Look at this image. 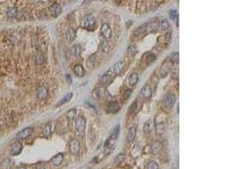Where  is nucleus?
Instances as JSON below:
<instances>
[{
    "label": "nucleus",
    "instance_id": "nucleus-19",
    "mask_svg": "<svg viewBox=\"0 0 226 169\" xmlns=\"http://www.w3.org/2000/svg\"><path fill=\"white\" fill-rule=\"evenodd\" d=\"M119 110V103L116 101L110 102L108 103V111H109L110 113H117Z\"/></svg>",
    "mask_w": 226,
    "mask_h": 169
},
{
    "label": "nucleus",
    "instance_id": "nucleus-1",
    "mask_svg": "<svg viewBox=\"0 0 226 169\" xmlns=\"http://www.w3.org/2000/svg\"><path fill=\"white\" fill-rule=\"evenodd\" d=\"M158 19L155 18V19L146 22V23L141 25V26H139L138 28L136 29L135 36L139 37H142L144 35H146L148 33L155 32L157 29H158Z\"/></svg>",
    "mask_w": 226,
    "mask_h": 169
},
{
    "label": "nucleus",
    "instance_id": "nucleus-37",
    "mask_svg": "<svg viewBox=\"0 0 226 169\" xmlns=\"http://www.w3.org/2000/svg\"><path fill=\"white\" fill-rule=\"evenodd\" d=\"M65 79H66V81H67V83H68V84H72V77H71V75H69V74H67V75H65Z\"/></svg>",
    "mask_w": 226,
    "mask_h": 169
},
{
    "label": "nucleus",
    "instance_id": "nucleus-5",
    "mask_svg": "<svg viewBox=\"0 0 226 169\" xmlns=\"http://www.w3.org/2000/svg\"><path fill=\"white\" fill-rule=\"evenodd\" d=\"M86 119L83 115H80L78 117L76 123H75V128L80 133H83L86 129Z\"/></svg>",
    "mask_w": 226,
    "mask_h": 169
},
{
    "label": "nucleus",
    "instance_id": "nucleus-22",
    "mask_svg": "<svg viewBox=\"0 0 226 169\" xmlns=\"http://www.w3.org/2000/svg\"><path fill=\"white\" fill-rule=\"evenodd\" d=\"M80 47L79 45H74L73 47L71 48V54L72 57H75V58H77L80 55Z\"/></svg>",
    "mask_w": 226,
    "mask_h": 169
},
{
    "label": "nucleus",
    "instance_id": "nucleus-12",
    "mask_svg": "<svg viewBox=\"0 0 226 169\" xmlns=\"http://www.w3.org/2000/svg\"><path fill=\"white\" fill-rule=\"evenodd\" d=\"M76 37V33L75 31L72 27H69L67 29L65 32V38L66 40L69 42H72Z\"/></svg>",
    "mask_w": 226,
    "mask_h": 169
},
{
    "label": "nucleus",
    "instance_id": "nucleus-21",
    "mask_svg": "<svg viewBox=\"0 0 226 169\" xmlns=\"http://www.w3.org/2000/svg\"><path fill=\"white\" fill-rule=\"evenodd\" d=\"M17 12H18V10L17 8L15 7H10L7 10V17L10 18V19H14V18H16V14H17Z\"/></svg>",
    "mask_w": 226,
    "mask_h": 169
},
{
    "label": "nucleus",
    "instance_id": "nucleus-6",
    "mask_svg": "<svg viewBox=\"0 0 226 169\" xmlns=\"http://www.w3.org/2000/svg\"><path fill=\"white\" fill-rule=\"evenodd\" d=\"M23 149V146L20 141H15L14 142L11 147H10V155L11 156H17L19 155Z\"/></svg>",
    "mask_w": 226,
    "mask_h": 169
},
{
    "label": "nucleus",
    "instance_id": "nucleus-36",
    "mask_svg": "<svg viewBox=\"0 0 226 169\" xmlns=\"http://www.w3.org/2000/svg\"><path fill=\"white\" fill-rule=\"evenodd\" d=\"M125 154L120 153V154H119V155L115 157V162H118V163H119L120 162H122L123 160L125 159Z\"/></svg>",
    "mask_w": 226,
    "mask_h": 169
},
{
    "label": "nucleus",
    "instance_id": "nucleus-13",
    "mask_svg": "<svg viewBox=\"0 0 226 169\" xmlns=\"http://www.w3.org/2000/svg\"><path fill=\"white\" fill-rule=\"evenodd\" d=\"M47 89L45 86H40L38 90L37 97L38 100H44L47 96Z\"/></svg>",
    "mask_w": 226,
    "mask_h": 169
},
{
    "label": "nucleus",
    "instance_id": "nucleus-10",
    "mask_svg": "<svg viewBox=\"0 0 226 169\" xmlns=\"http://www.w3.org/2000/svg\"><path fill=\"white\" fill-rule=\"evenodd\" d=\"M176 102V97L174 94H167L164 97V105L167 108H173Z\"/></svg>",
    "mask_w": 226,
    "mask_h": 169
},
{
    "label": "nucleus",
    "instance_id": "nucleus-7",
    "mask_svg": "<svg viewBox=\"0 0 226 169\" xmlns=\"http://www.w3.org/2000/svg\"><path fill=\"white\" fill-rule=\"evenodd\" d=\"M49 13L50 14L52 15L53 17H58L59 14H61L62 12V8L60 5L59 4H57V3H54V4H53L50 7H49Z\"/></svg>",
    "mask_w": 226,
    "mask_h": 169
},
{
    "label": "nucleus",
    "instance_id": "nucleus-28",
    "mask_svg": "<svg viewBox=\"0 0 226 169\" xmlns=\"http://www.w3.org/2000/svg\"><path fill=\"white\" fill-rule=\"evenodd\" d=\"M137 47H135V46L131 45V46H130V47H128L127 54H128V56L130 57V58H133V57L137 54Z\"/></svg>",
    "mask_w": 226,
    "mask_h": 169
},
{
    "label": "nucleus",
    "instance_id": "nucleus-3",
    "mask_svg": "<svg viewBox=\"0 0 226 169\" xmlns=\"http://www.w3.org/2000/svg\"><path fill=\"white\" fill-rule=\"evenodd\" d=\"M95 23H96V20H95L94 16L92 14H87L82 19L80 22V25L82 28L89 29L92 28L95 25Z\"/></svg>",
    "mask_w": 226,
    "mask_h": 169
},
{
    "label": "nucleus",
    "instance_id": "nucleus-25",
    "mask_svg": "<svg viewBox=\"0 0 226 169\" xmlns=\"http://www.w3.org/2000/svg\"><path fill=\"white\" fill-rule=\"evenodd\" d=\"M123 65H124V64H123V62H121V61L115 63V64H114V65L113 66V73H114V74H116V75L119 74V72H120L121 70H122Z\"/></svg>",
    "mask_w": 226,
    "mask_h": 169
},
{
    "label": "nucleus",
    "instance_id": "nucleus-42",
    "mask_svg": "<svg viewBox=\"0 0 226 169\" xmlns=\"http://www.w3.org/2000/svg\"><path fill=\"white\" fill-rule=\"evenodd\" d=\"M0 129H1V127H0Z\"/></svg>",
    "mask_w": 226,
    "mask_h": 169
},
{
    "label": "nucleus",
    "instance_id": "nucleus-16",
    "mask_svg": "<svg viewBox=\"0 0 226 169\" xmlns=\"http://www.w3.org/2000/svg\"><path fill=\"white\" fill-rule=\"evenodd\" d=\"M137 135V125H133V126L129 129L127 135V141L128 143H131L132 141L135 140Z\"/></svg>",
    "mask_w": 226,
    "mask_h": 169
},
{
    "label": "nucleus",
    "instance_id": "nucleus-38",
    "mask_svg": "<svg viewBox=\"0 0 226 169\" xmlns=\"http://www.w3.org/2000/svg\"><path fill=\"white\" fill-rule=\"evenodd\" d=\"M164 37H165V39L167 40V42H170V39H171V34H170V32L166 33V34H165Z\"/></svg>",
    "mask_w": 226,
    "mask_h": 169
},
{
    "label": "nucleus",
    "instance_id": "nucleus-41",
    "mask_svg": "<svg viewBox=\"0 0 226 169\" xmlns=\"http://www.w3.org/2000/svg\"><path fill=\"white\" fill-rule=\"evenodd\" d=\"M17 169H26L25 167H19V168H17Z\"/></svg>",
    "mask_w": 226,
    "mask_h": 169
},
{
    "label": "nucleus",
    "instance_id": "nucleus-18",
    "mask_svg": "<svg viewBox=\"0 0 226 169\" xmlns=\"http://www.w3.org/2000/svg\"><path fill=\"white\" fill-rule=\"evenodd\" d=\"M113 75L111 74V72H107L106 74H104L103 76H102V82L103 84H105V85H108L111 83V81L113 80Z\"/></svg>",
    "mask_w": 226,
    "mask_h": 169
},
{
    "label": "nucleus",
    "instance_id": "nucleus-32",
    "mask_svg": "<svg viewBox=\"0 0 226 169\" xmlns=\"http://www.w3.org/2000/svg\"><path fill=\"white\" fill-rule=\"evenodd\" d=\"M155 58L156 57L154 54H152V53H148V56L146 58V64H150L151 63H152V62L155 60Z\"/></svg>",
    "mask_w": 226,
    "mask_h": 169
},
{
    "label": "nucleus",
    "instance_id": "nucleus-4",
    "mask_svg": "<svg viewBox=\"0 0 226 169\" xmlns=\"http://www.w3.org/2000/svg\"><path fill=\"white\" fill-rule=\"evenodd\" d=\"M100 36L103 37L107 41L110 40L112 38V29L109 26V25L107 23L104 24L100 30Z\"/></svg>",
    "mask_w": 226,
    "mask_h": 169
},
{
    "label": "nucleus",
    "instance_id": "nucleus-8",
    "mask_svg": "<svg viewBox=\"0 0 226 169\" xmlns=\"http://www.w3.org/2000/svg\"><path fill=\"white\" fill-rule=\"evenodd\" d=\"M33 132V129L31 127H27L26 129H24L23 130H21L17 134V138L20 139V140H26V138H28L29 136L32 135Z\"/></svg>",
    "mask_w": 226,
    "mask_h": 169
},
{
    "label": "nucleus",
    "instance_id": "nucleus-15",
    "mask_svg": "<svg viewBox=\"0 0 226 169\" xmlns=\"http://www.w3.org/2000/svg\"><path fill=\"white\" fill-rule=\"evenodd\" d=\"M100 39V49L104 53H108L109 51V47H108V41L106 39H104L103 37H99Z\"/></svg>",
    "mask_w": 226,
    "mask_h": 169
},
{
    "label": "nucleus",
    "instance_id": "nucleus-40",
    "mask_svg": "<svg viewBox=\"0 0 226 169\" xmlns=\"http://www.w3.org/2000/svg\"><path fill=\"white\" fill-rule=\"evenodd\" d=\"M131 90H126V95H125V96H124V97H125V99H127L128 97H129V96L131 95Z\"/></svg>",
    "mask_w": 226,
    "mask_h": 169
},
{
    "label": "nucleus",
    "instance_id": "nucleus-14",
    "mask_svg": "<svg viewBox=\"0 0 226 169\" xmlns=\"http://www.w3.org/2000/svg\"><path fill=\"white\" fill-rule=\"evenodd\" d=\"M141 95L144 98H150L152 96V89L149 84H145L141 90Z\"/></svg>",
    "mask_w": 226,
    "mask_h": 169
},
{
    "label": "nucleus",
    "instance_id": "nucleus-24",
    "mask_svg": "<svg viewBox=\"0 0 226 169\" xmlns=\"http://www.w3.org/2000/svg\"><path fill=\"white\" fill-rule=\"evenodd\" d=\"M139 80V77L137 73H132L131 75L129 77V84L130 85H135Z\"/></svg>",
    "mask_w": 226,
    "mask_h": 169
},
{
    "label": "nucleus",
    "instance_id": "nucleus-23",
    "mask_svg": "<svg viewBox=\"0 0 226 169\" xmlns=\"http://www.w3.org/2000/svg\"><path fill=\"white\" fill-rule=\"evenodd\" d=\"M72 96H73V94L72 93H68V94H66L63 98L57 103V107H60V106H62V105H64V104H65L67 103V102H69L71 100V98H72Z\"/></svg>",
    "mask_w": 226,
    "mask_h": 169
},
{
    "label": "nucleus",
    "instance_id": "nucleus-29",
    "mask_svg": "<svg viewBox=\"0 0 226 169\" xmlns=\"http://www.w3.org/2000/svg\"><path fill=\"white\" fill-rule=\"evenodd\" d=\"M75 115H76V110L75 109H70L67 113V118L70 120V121H73L74 118L75 117Z\"/></svg>",
    "mask_w": 226,
    "mask_h": 169
},
{
    "label": "nucleus",
    "instance_id": "nucleus-30",
    "mask_svg": "<svg viewBox=\"0 0 226 169\" xmlns=\"http://www.w3.org/2000/svg\"><path fill=\"white\" fill-rule=\"evenodd\" d=\"M170 16L171 19L174 20V22L178 23V19H179V15H178V12L176 10H172L170 11Z\"/></svg>",
    "mask_w": 226,
    "mask_h": 169
},
{
    "label": "nucleus",
    "instance_id": "nucleus-11",
    "mask_svg": "<svg viewBox=\"0 0 226 169\" xmlns=\"http://www.w3.org/2000/svg\"><path fill=\"white\" fill-rule=\"evenodd\" d=\"M105 94H106V90L104 87H98L93 90L92 96L95 99H101L105 96Z\"/></svg>",
    "mask_w": 226,
    "mask_h": 169
},
{
    "label": "nucleus",
    "instance_id": "nucleus-20",
    "mask_svg": "<svg viewBox=\"0 0 226 169\" xmlns=\"http://www.w3.org/2000/svg\"><path fill=\"white\" fill-rule=\"evenodd\" d=\"M74 71H75V74L78 77H83L85 75V70L83 68V66L80 65V64H76L74 68Z\"/></svg>",
    "mask_w": 226,
    "mask_h": 169
},
{
    "label": "nucleus",
    "instance_id": "nucleus-35",
    "mask_svg": "<svg viewBox=\"0 0 226 169\" xmlns=\"http://www.w3.org/2000/svg\"><path fill=\"white\" fill-rule=\"evenodd\" d=\"M147 169H159V167L155 162H150L147 166Z\"/></svg>",
    "mask_w": 226,
    "mask_h": 169
},
{
    "label": "nucleus",
    "instance_id": "nucleus-2",
    "mask_svg": "<svg viewBox=\"0 0 226 169\" xmlns=\"http://www.w3.org/2000/svg\"><path fill=\"white\" fill-rule=\"evenodd\" d=\"M119 131H120V126L118 124L117 126L115 127V129H113V132L112 133V135L108 137V139L106 141L105 144H104V146L107 149H111V148H113V146H114L116 141L118 140Z\"/></svg>",
    "mask_w": 226,
    "mask_h": 169
},
{
    "label": "nucleus",
    "instance_id": "nucleus-27",
    "mask_svg": "<svg viewBox=\"0 0 226 169\" xmlns=\"http://www.w3.org/2000/svg\"><path fill=\"white\" fill-rule=\"evenodd\" d=\"M52 131V126H51V123H47L45 124V126L43 128V134L46 137H49L51 135Z\"/></svg>",
    "mask_w": 226,
    "mask_h": 169
},
{
    "label": "nucleus",
    "instance_id": "nucleus-34",
    "mask_svg": "<svg viewBox=\"0 0 226 169\" xmlns=\"http://www.w3.org/2000/svg\"><path fill=\"white\" fill-rule=\"evenodd\" d=\"M170 60L174 62V63H178V61H179V53L178 52H174L170 57Z\"/></svg>",
    "mask_w": 226,
    "mask_h": 169
},
{
    "label": "nucleus",
    "instance_id": "nucleus-26",
    "mask_svg": "<svg viewBox=\"0 0 226 169\" xmlns=\"http://www.w3.org/2000/svg\"><path fill=\"white\" fill-rule=\"evenodd\" d=\"M162 149V145H161L160 142H155V143H153L152 144V153L153 154H158V153H159V151Z\"/></svg>",
    "mask_w": 226,
    "mask_h": 169
},
{
    "label": "nucleus",
    "instance_id": "nucleus-33",
    "mask_svg": "<svg viewBox=\"0 0 226 169\" xmlns=\"http://www.w3.org/2000/svg\"><path fill=\"white\" fill-rule=\"evenodd\" d=\"M43 61H44V57H43V54L39 53V54H38L36 56V63H37V64H42Z\"/></svg>",
    "mask_w": 226,
    "mask_h": 169
},
{
    "label": "nucleus",
    "instance_id": "nucleus-39",
    "mask_svg": "<svg viewBox=\"0 0 226 169\" xmlns=\"http://www.w3.org/2000/svg\"><path fill=\"white\" fill-rule=\"evenodd\" d=\"M37 169H46V167L44 166V164L41 163V164L37 165Z\"/></svg>",
    "mask_w": 226,
    "mask_h": 169
},
{
    "label": "nucleus",
    "instance_id": "nucleus-31",
    "mask_svg": "<svg viewBox=\"0 0 226 169\" xmlns=\"http://www.w3.org/2000/svg\"><path fill=\"white\" fill-rule=\"evenodd\" d=\"M160 26L161 29L163 31H167L168 29L170 28V22H169V20L166 19L162 20V22L160 23Z\"/></svg>",
    "mask_w": 226,
    "mask_h": 169
},
{
    "label": "nucleus",
    "instance_id": "nucleus-17",
    "mask_svg": "<svg viewBox=\"0 0 226 169\" xmlns=\"http://www.w3.org/2000/svg\"><path fill=\"white\" fill-rule=\"evenodd\" d=\"M63 161H64V154L63 153H59V154H57L56 156H54L53 157L52 160H51V162L54 166H59V165L62 164Z\"/></svg>",
    "mask_w": 226,
    "mask_h": 169
},
{
    "label": "nucleus",
    "instance_id": "nucleus-9",
    "mask_svg": "<svg viewBox=\"0 0 226 169\" xmlns=\"http://www.w3.org/2000/svg\"><path fill=\"white\" fill-rule=\"evenodd\" d=\"M70 150H71V152L72 154H74V155L78 154L80 150V142L77 140H72L70 143Z\"/></svg>",
    "mask_w": 226,
    "mask_h": 169
}]
</instances>
